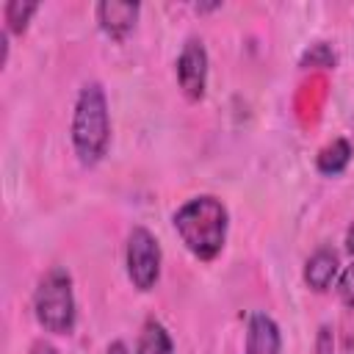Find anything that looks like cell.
I'll use <instances>...</instances> for the list:
<instances>
[{"instance_id":"6da1fadb","label":"cell","mask_w":354,"mask_h":354,"mask_svg":"<svg viewBox=\"0 0 354 354\" xmlns=\"http://www.w3.org/2000/svg\"><path fill=\"white\" fill-rule=\"evenodd\" d=\"M227 207L216 196H194L174 213V230L196 260H213L227 241Z\"/></svg>"},{"instance_id":"7a4b0ae2","label":"cell","mask_w":354,"mask_h":354,"mask_svg":"<svg viewBox=\"0 0 354 354\" xmlns=\"http://www.w3.org/2000/svg\"><path fill=\"white\" fill-rule=\"evenodd\" d=\"M111 144V113L105 88L91 80L80 88L72 113V147L83 166H94L105 158Z\"/></svg>"},{"instance_id":"3957f363","label":"cell","mask_w":354,"mask_h":354,"mask_svg":"<svg viewBox=\"0 0 354 354\" xmlns=\"http://www.w3.org/2000/svg\"><path fill=\"white\" fill-rule=\"evenodd\" d=\"M33 315L41 329L53 335H66L75 326V290H72V277L64 268H50L33 293Z\"/></svg>"},{"instance_id":"277c9868","label":"cell","mask_w":354,"mask_h":354,"mask_svg":"<svg viewBox=\"0 0 354 354\" xmlns=\"http://www.w3.org/2000/svg\"><path fill=\"white\" fill-rule=\"evenodd\" d=\"M124 266L133 288L141 293L152 290L160 279V243L147 227H133L127 235V252H124Z\"/></svg>"},{"instance_id":"5b68a950","label":"cell","mask_w":354,"mask_h":354,"mask_svg":"<svg viewBox=\"0 0 354 354\" xmlns=\"http://www.w3.org/2000/svg\"><path fill=\"white\" fill-rule=\"evenodd\" d=\"M177 83L188 100H202L207 86V50L199 39H188L177 58Z\"/></svg>"},{"instance_id":"8992f818","label":"cell","mask_w":354,"mask_h":354,"mask_svg":"<svg viewBox=\"0 0 354 354\" xmlns=\"http://www.w3.org/2000/svg\"><path fill=\"white\" fill-rule=\"evenodd\" d=\"M246 354H282V335L271 315L252 313L246 324Z\"/></svg>"},{"instance_id":"52a82bcc","label":"cell","mask_w":354,"mask_h":354,"mask_svg":"<svg viewBox=\"0 0 354 354\" xmlns=\"http://www.w3.org/2000/svg\"><path fill=\"white\" fill-rule=\"evenodd\" d=\"M138 11H141V6H138V3L105 0V3H100V6H97V22H100V28H102L111 39L122 41V39L136 28Z\"/></svg>"},{"instance_id":"ba28073f","label":"cell","mask_w":354,"mask_h":354,"mask_svg":"<svg viewBox=\"0 0 354 354\" xmlns=\"http://www.w3.org/2000/svg\"><path fill=\"white\" fill-rule=\"evenodd\" d=\"M337 277V254L332 249H318L307 257L304 263V282L315 290V293H324L332 279Z\"/></svg>"},{"instance_id":"9c48e42d","label":"cell","mask_w":354,"mask_h":354,"mask_svg":"<svg viewBox=\"0 0 354 354\" xmlns=\"http://www.w3.org/2000/svg\"><path fill=\"white\" fill-rule=\"evenodd\" d=\"M136 354H174V343L166 332V326L155 318H149L138 335L136 343Z\"/></svg>"},{"instance_id":"30bf717a","label":"cell","mask_w":354,"mask_h":354,"mask_svg":"<svg viewBox=\"0 0 354 354\" xmlns=\"http://www.w3.org/2000/svg\"><path fill=\"white\" fill-rule=\"evenodd\" d=\"M348 160H351V144L346 138H335L332 144H326L318 152V160L315 163H318V171L321 174L335 177V174H340L348 166Z\"/></svg>"},{"instance_id":"8fae6325","label":"cell","mask_w":354,"mask_h":354,"mask_svg":"<svg viewBox=\"0 0 354 354\" xmlns=\"http://www.w3.org/2000/svg\"><path fill=\"white\" fill-rule=\"evenodd\" d=\"M36 11H39V3H25V0H11V3H6V8H3L6 30L22 36V33L28 30V22H30V17H33Z\"/></svg>"},{"instance_id":"7c38bea8","label":"cell","mask_w":354,"mask_h":354,"mask_svg":"<svg viewBox=\"0 0 354 354\" xmlns=\"http://www.w3.org/2000/svg\"><path fill=\"white\" fill-rule=\"evenodd\" d=\"M301 66H321V69H332V66H335V53H332V47H329V44H324V41L313 44V47L301 55Z\"/></svg>"},{"instance_id":"4fadbf2b","label":"cell","mask_w":354,"mask_h":354,"mask_svg":"<svg viewBox=\"0 0 354 354\" xmlns=\"http://www.w3.org/2000/svg\"><path fill=\"white\" fill-rule=\"evenodd\" d=\"M337 296H340V301H343L348 310H354V260L343 268V274H340V279H337Z\"/></svg>"},{"instance_id":"5bb4252c","label":"cell","mask_w":354,"mask_h":354,"mask_svg":"<svg viewBox=\"0 0 354 354\" xmlns=\"http://www.w3.org/2000/svg\"><path fill=\"white\" fill-rule=\"evenodd\" d=\"M315 354H335V335L329 326H321L315 335Z\"/></svg>"},{"instance_id":"9a60e30c","label":"cell","mask_w":354,"mask_h":354,"mask_svg":"<svg viewBox=\"0 0 354 354\" xmlns=\"http://www.w3.org/2000/svg\"><path fill=\"white\" fill-rule=\"evenodd\" d=\"M30 354H61V351L53 343H47V340H36L33 348H30Z\"/></svg>"},{"instance_id":"2e32d148","label":"cell","mask_w":354,"mask_h":354,"mask_svg":"<svg viewBox=\"0 0 354 354\" xmlns=\"http://www.w3.org/2000/svg\"><path fill=\"white\" fill-rule=\"evenodd\" d=\"M108 354H127V346H124L122 340H113V343L108 346Z\"/></svg>"},{"instance_id":"e0dca14e","label":"cell","mask_w":354,"mask_h":354,"mask_svg":"<svg viewBox=\"0 0 354 354\" xmlns=\"http://www.w3.org/2000/svg\"><path fill=\"white\" fill-rule=\"evenodd\" d=\"M346 249H348V254H354V224H351V230L346 235Z\"/></svg>"}]
</instances>
